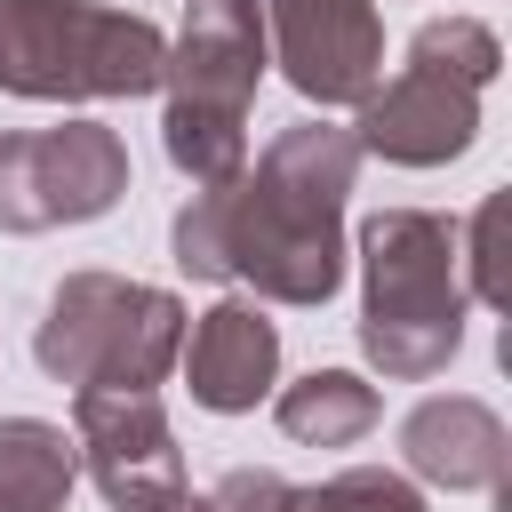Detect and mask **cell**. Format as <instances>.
I'll list each match as a JSON object with an SVG mask.
<instances>
[{
    "instance_id": "6da1fadb",
    "label": "cell",
    "mask_w": 512,
    "mask_h": 512,
    "mask_svg": "<svg viewBox=\"0 0 512 512\" xmlns=\"http://www.w3.org/2000/svg\"><path fill=\"white\" fill-rule=\"evenodd\" d=\"M360 176V136L296 120L264 144L256 176L208 184L176 208V264L192 280H248L272 304H328L344 280V192Z\"/></svg>"
},
{
    "instance_id": "7a4b0ae2",
    "label": "cell",
    "mask_w": 512,
    "mask_h": 512,
    "mask_svg": "<svg viewBox=\"0 0 512 512\" xmlns=\"http://www.w3.org/2000/svg\"><path fill=\"white\" fill-rule=\"evenodd\" d=\"M464 232L432 208H376L360 224V352L424 384L464 344Z\"/></svg>"
},
{
    "instance_id": "3957f363",
    "label": "cell",
    "mask_w": 512,
    "mask_h": 512,
    "mask_svg": "<svg viewBox=\"0 0 512 512\" xmlns=\"http://www.w3.org/2000/svg\"><path fill=\"white\" fill-rule=\"evenodd\" d=\"M264 80V0H184V32L168 48V160L208 192L248 168V96Z\"/></svg>"
},
{
    "instance_id": "277c9868",
    "label": "cell",
    "mask_w": 512,
    "mask_h": 512,
    "mask_svg": "<svg viewBox=\"0 0 512 512\" xmlns=\"http://www.w3.org/2000/svg\"><path fill=\"white\" fill-rule=\"evenodd\" d=\"M168 40L152 16L96 0H0V88L32 104H104L152 96Z\"/></svg>"
},
{
    "instance_id": "5b68a950",
    "label": "cell",
    "mask_w": 512,
    "mask_h": 512,
    "mask_svg": "<svg viewBox=\"0 0 512 512\" xmlns=\"http://www.w3.org/2000/svg\"><path fill=\"white\" fill-rule=\"evenodd\" d=\"M176 352H184V304L120 272H64L32 328V360L80 392H160Z\"/></svg>"
},
{
    "instance_id": "8992f818",
    "label": "cell",
    "mask_w": 512,
    "mask_h": 512,
    "mask_svg": "<svg viewBox=\"0 0 512 512\" xmlns=\"http://www.w3.org/2000/svg\"><path fill=\"white\" fill-rule=\"evenodd\" d=\"M128 192V144L104 120L0 128V232L96 224Z\"/></svg>"
},
{
    "instance_id": "52a82bcc",
    "label": "cell",
    "mask_w": 512,
    "mask_h": 512,
    "mask_svg": "<svg viewBox=\"0 0 512 512\" xmlns=\"http://www.w3.org/2000/svg\"><path fill=\"white\" fill-rule=\"evenodd\" d=\"M264 48L304 104H368L384 80V24L368 0H264Z\"/></svg>"
},
{
    "instance_id": "ba28073f",
    "label": "cell",
    "mask_w": 512,
    "mask_h": 512,
    "mask_svg": "<svg viewBox=\"0 0 512 512\" xmlns=\"http://www.w3.org/2000/svg\"><path fill=\"white\" fill-rule=\"evenodd\" d=\"M72 448L112 512H152V504L184 496V448L160 416V392H80Z\"/></svg>"
},
{
    "instance_id": "9c48e42d",
    "label": "cell",
    "mask_w": 512,
    "mask_h": 512,
    "mask_svg": "<svg viewBox=\"0 0 512 512\" xmlns=\"http://www.w3.org/2000/svg\"><path fill=\"white\" fill-rule=\"evenodd\" d=\"M352 136H360V152H376L392 168H440V160L472 152V136H480V88H464L440 64L408 56L392 80L368 88Z\"/></svg>"
},
{
    "instance_id": "30bf717a",
    "label": "cell",
    "mask_w": 512,
    "mask_h": 512,
    "mask_svg": "<svg viewBox=\"0 0 512 512\" xmlns=\"http://www.w3.org/2000/svg\"><path fill=\"white\" fill-rule=\"evenodd\" d=\"M400 448H408V472L432 480V488H456V496H512V432L488 400L472 392H440V400H416L408 424H400Z\"/></svg>"
},
{
    "instance_id": "8fae6325",
    "label": "cell",
    "mask_w": 512,
    "mask_h": 512,
    "mask_svg": "<svg viewBox=\"0 0 512 512\" xmlns=\"http://www.w3.org/2000/svg\"><path fill=\"white\" fill-rule=\"evenodd\" d=\"M176 368H184V384H192V400L208 416H248L272 392V376H280V328L256 304L232 296V304H216V312L192 320Z\"/></svg>"
},
{
    "instance_id": "7c38bea8",
    "label": "cell",
    "mask_w": 512,
    "mask_h": 512,
    "mask_svg": "<svg viewBox=\"0 0 512 512\" xmlns=\"http://www.w3.org/2000/svg\"><path fill=\"white\" fill-rule=\"evenodd\" d=\"M80 448L48 416H0V512H64Z\"/></svg>"
},
{
    "instance_id": "4fadbf2b",
    "label": "cell",
    "mask_w": 512,
    "mask_h": 512,
    "mask_svg": "<svg viewBox=\"0 0 512 512\" xmlns=\"http://www.w3.org/2000/svg\"><path fill=\"white\" fill-rule=\"evenodd\" d=\"M272 416H280V432L304 440V448H352V440L376 424V384H360L352 368H312V376L280 384Z\"/></svg>"
},
{
    "instance_id": "5bb4252c",
    "label": "cell",
    "mask_w": 512,
    "mask_h": 512,
    "mask_svg": "<svg viewBox=\"0 0 512 512\" xmlns=\"http://www.w3.org/2000/svg\"><path fill=\"white\" fill-rule=\"evenodd\" d=\"M408 56L440 64V72H448V80H464V88H488V80H496V64H504V40H496L480 16H432V24H416Z\"/></svg>"
},
{
    "instance_id": "9a60e30c",
    "label": "cell",
    "mask_w": 512,
    "mask_h": 512,
    "mask_svg": "<svg viewBox=\"0 0 512 512\" xmlns=\"http://www.w3.org/2000/svg\"><path fill=\"white\" fill-rule=\"evenodd\" d=\"M280 512H424V496L384 464H352V472H336L320 488H288Z\"/></svg>"
},
{
    "instance_id": "2e32d148",
    "label": "cell",
    "mask_w": 512,
    "mask_h": 512,
    "mask_svg": "<svg viewBox=\"0 0 512 512\" xmlns=\"http://www.w3.org/2000/svg\"><path fill=\"white\" fill-rule=\"evenodd\" d=\"M200 504H208V512H280V504H288V480L264 472V464H240V472H224Z\"/></svg>"
},
{
    "instance_id": "e0dca14e",
    "label": "cell",
    "mask_w": 512,
    "mask_h": 512,
    "mask_svg": "<svg viewBox=\"0 0 512 512\" xmlns=\"http://www.w3.org/2000/svg\"><path fill=\"white\" fill-rule=\"evenodd\" d=\"M496 224H504V200H480V208H472V224H464V240H472V256H464V264H472V296H480V304H496V296H504V280H496Z\"/></svg>"
},
{
    "instance_id": "ac0fdd59",
    "label": "cell",
    "mask_w": 512,
    "mask_h": 512,
    "mask_svg": "<svg viewBox=\"0 0 512 512\" xmlns=\"http://www.w3.org/2000/svg\"><path fill=\"white\" fill-rule=\"evenodd\" d=\"M152 512H208V504H200V496L184 488V496H168V504H152Z\"/></svg>"
}]
</instances>
